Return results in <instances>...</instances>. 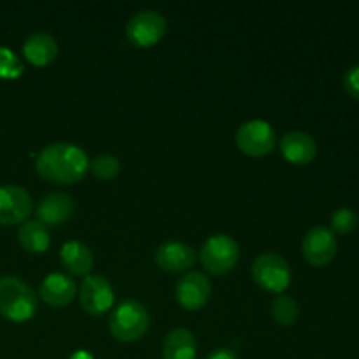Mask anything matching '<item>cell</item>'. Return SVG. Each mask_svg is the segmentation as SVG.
<instances>
[{
	"label": "cell",
	"mask_w": 359,
	"mask_h": 359,
	"mask_svg": "<svg viewBox=\"0 0 359 359\" xmlns=\"http://www.w3.org/2000/svg\"><path fill=\"white\" fill-rule=\"evenodd\" d=\"M37 172L44 179L58 184H72L90 168V160L83 147L72 142L48 144L35 160Z\"/></svg>",
	"instance_id": "1"
},
{
	"label": "cell",
	"mask_w": 359,
	"mask_h": 359,
	"mask_svg": "<svg viewBox=\"0 0 359 359\" xmlns=\"http://www.w3.org/2000/svg\"><path fill=\"white\" fill-rule=\"evenodd\" d=\"M37 311V294L16 276L0 277V314L11 321H27Z\"/></svg>",
	"instance_id": "2"
},
{
	"label": "cell",
	"mask_w": 359,
	"mask_h": 359,
	"mask_svg": "<svg viewBox=\"0 0 359 359\" xmlns=\"http://www.w3.org/2000/svg\"><path fill=\"white\" fill-rule=\"evenodd\" d=\"M149 321V312L140 302L125 300L112 311L109 318V330L121 342H132L147 332Z\"/></svg>",
	"instance_id": "3"
},
{
	"label": "cell",
	"mask_w": 359,
	"mask_h": 359,
	"mask_svg": "<svg viewBox=\"0 0 359 359\" xmlns=\"http://www.w3.org/2000/svg\"><path fill=\"white\" fill-rule=\"evenodd\" d=\"M241 256L237 241L231 235L216 233L203 242L200 259L210 273H224L235 266Z\"/></svg>",
	"instance_id": "4"
},
{
	"label": "cell",
	"mask_w": 359,
	"mask_h": 359,
	"mask_svg": "<svg viewBox=\"0 0 359 359\" xmlns=\"http://www.w3.org/2000/svg\"><path fill=\"white\" fill-rule=\"evenodd\" d=\"M252 277L266 291L283 293L291 284V266L277 252H263L252 262Z\"/></svg>",
	"instance_id": "5"
},
{
	"label": "cell",
	"mask_w": 359,
	"mask_h": 359,
	"mask_svg": "<svg viewBox=\"0 0 359 359\" xmlns=\"http://www.w3.org/2000/svg\"><path fill=\"white\" fill-rule=\"evenodd\" d=\"M237 146L249 156H265L272 153L277 144V135L273 126L265 119H248L242 123L235 133Z\"/></svg>",
	"instance_id": "6"
},
{
	"label": "cell",
	"mask_w": 359,
	"mask_h": 359,
	"mask_svg": "<svg viewBox=\"0 0 359 359\" xmlns=\"http://www.w3.org/2000/svg\"><path fill=\"white\" fill-rule=\"evenodd\" d=\"M167 32V20L160 11L142 9L126 23V35L137 46H153Z\"/></svg>",
	"instance_id": "7"
},
{
	"label": "cell",
	"mask_w": 359,
	"mask_h": 359,
	"mask_svg": "<svg viewBox=\"0 0 359 359\" xmlns=\"http://www.w3.org/2000/svg\"><path fill=\"white\" fill-rule=\"evenodd\" d=\"M79 302L83 309L90 314L100 316L112 307L114 290L107 277L100 273H91L84 277L79 287Z\"/></svg>",
	"instance_id": "8"
},
{
	"label": "cell",
	"mask_w": 359,
	"mask_h": 359,
	"mask_svg": "<svg viewBox=\"0 0 359 359\" xmlns=\"http://www.w3.org/2000/svg\"><path fill=\"white\" fill-rule=\"evenodd\" d=\"M302 251L305 259L314 266H325L335 258L337 238L328 226L316 224L305 233L302 241Z\"/></svg>",
	"instance_id": "9"
},
{
	"label": "cell",
	"mask_w": 359,
	"mask_h": 359,
	"mask_svg": "<svg viewBox=\"0 0 359 359\" xmlns=\"http://www.w3.org/2000/svg\"><path fill=\"white\" fill-rule=\"evenodd\" d=\"M30 193L16 184L0 186V224L25 223L32 212Z\"/></svg>",
	"instance_id": "10"
},
{
	"label": "cell",
	"mask_w": 359,
	"mask_h": 359,
	"mask_svg": "<svg viewBox=\"0 0 359 359\" xmlns=\"http://www.w3.org/2000/svg\"><path fill=\"white\" fill-rule=\"evenodd\" d=\"M210 280L202 272H188L175 284V298L188 311H198L210 297Z\"/></svg>",
	"instance_id": "11"
},
{
	"label": "cell",
	"mask_w": 359,
	"mask_h": 359,
	"mask_svg": "<svg viewBox=\"0 0 359 359\" xmlns=\"http://www.w3.org/2000/svg\"><path fill=\"white\" fill-rule=\"evenodd\" d=\"M39 294L46 304L53 305V307H63L76 298L77 284L67 273L53 272L44 277L41 287H39Z\"/></svg>",
	"instance_id": "12"
},
{
	"label": "cell",
	"mask_w": 359,
	"mask_h": 359,
	"mask_svg": "<svg viewBox=\"0 0 359 359\" xmlns=\"http://www.w3.org/2000/svg\"><path fill=\"white\" fill-rule=\"evenodd\" d=\"M195 249L179 241H167L158 245L154 259L167 272H184L195 263Z\"/></svg>",
	"instance_id": "13"
},
{
	"label": "cell",
	"mask_w": 359,
	"mask_h": 359,
	"mask_svg": "<svg viewBox=\"0 0 359 359\" xmlns=\"http://www.w3.org/2000/svg\"><path fill=\"white\" fill-rule=\"evenodd\" d=\"M279 146L280 153L291 163H309L318 154V144L314 137L302 130H291L284 133L279 140Z\"/></svg>",
	"instance_id": "14"
},
{
	"label": "cell",
	"mask_w": 359,
	"mask_h": 359,
	"mask_svg": "<svg viewBox=\"0 0 359 359\" xmlns=\"http://www.w3.org/2000/svg\"><path fill=\"white\" fill-rule=\"evenodd\" d=\"M37 219L46 226H56L69 219L74 212L72 196L63 191L48 193L37 205Z\"/></svg>",
	"instance_id": "15"
},
{
	"label": "cell",
	"mask_w": 359,
	"mask_h": 359,
	"mask_svg": "<svg viewBox=\"0 0 359 359\" xmlns=\"http://www.w3.org/2000/svg\"><path fill=\"white\" fill-rule=\"evenodd\" d=\"M23 55L34 65H48L58 55V42L48 32H34L23 42Z\"/></svg>",
	"instance_id": "16"
},
{
	"label": "cell",
	"mask_w": 359,
	"mask_h": 359,
	"mask_svg": "<svg viewBox=\"0 0 359 359\" xmlns=\"http://www.w3.org/2000/svg\"><path fill=\"white\" fill-rule=\"evenodd\" d=\"M60 258H62L63 266L74 276H86L93 269L95 263L90 248L79 241L65 242L60 251Z\"/></svg>",
	"instance_id": "17"
},
{
	"label": "cell",
	"mask_w": 359,
	"mask_h": 359,
	"mask_svg": "<svg viewBox=\"0 0 359 359\" xmlns=\"http://www.w3.org/2000/svg\"><path fill=\"white\" fill-rule=\"evenodd\" d=\"M196 339L188 328H174L163 340V359H195Z\"/></svg>",
	"instance_id": "18"
},
{
	"label": "cell",
	"mask_w": 359,
	"mask_h": 359,
	"mask_svg": "<svg viewBox=\"0 0 359 359\" xmlns=\"http://www.w3.org/2000/svg\"><path fill=\"white\" fill-rule=\"evenodd\" d=\"M18 238L20 244L30 252H44L48 251L51 244V235H49L48 226L39 219L25 221L18 228Z\"/></svg>",
	"instance_id": "19"
},
{
	"label": "cell",
	"mask_w": 359,
	"mask_h": 359,
	"mask_svg": "<svg viewBox=\"0 0 359 359\" xmlns=\"http://www.w3.org/2000/svg\"><path fill=\"white\" fill-rule=\"evenodd\" d=\"M298 314H300V307L298 302L290 294L279 293L272 302V316L279 325L291 326L297 323Z\"/></svg>",
	"instance_id": "20"
},
{
	"label": "cell",
	"mask_w": 359,
	"mask_h": 359,
	"mask_svg": "<svg viewBox=\"0 0 359 359\" xmlns=\"http://www.w3.org/2000/svg\"><path fill=\"white\" fill-rule=\"evenodd\" d=\"M90 168L97 177L112 179L121 168V163H119V158L112 153H100L93 158Z\"/></svg>",
	"instance_id": "21"
},
{
	"label": "cell",
	"mask_w": 359,
	"mask_h": 359,
	"mask_svg": "<svg viewBox=\"0 0 359 359\" xmlns=\"http://www.w3.org/2000/svg\"><path fill=\"white\" fill-rule=\"evenodd\" d=\"M358 223L359 216L356 210H353L351 207H340L332 214V228L330 230L346 235L356 230Z\"/></svg>",
	"instance_id": "22"
},
{
	"label": "cell",
	"mask_w": 359,
	"mask_h": 359,
	"mask_svg": "<svg viewBox=\"0 0 359 359\" xmlns=\"http://www.w3.org/2000/svg\"><path fill=\"white\" fill-rule=\"evenodd\" d=\"M25 70L23 62L20 60V56L9 48H4L0 46V77H6V79H13V77L21 76Z\"/></svg>",
	"instance_id": "23"
},
{
	"label": "cell",
	"mask_w": 359,
	"mask_h": 359,
	"mask_svg": "<svg viewBox=\"0 0 359 359\" xmlns=\"http://www.w3.org/2000/svg\"><path fill=\"white\" fill-rule=\"evenodd\" d=\"M342 83L347 93L353 98H356V100H359V63L349 67V69L346 70Z\"/></svg>",
	"instance_id": "24"
},
{
	"label": "cell",
	"mask_w": 359,
	"mask_h": 359,
	"mask_svg": "<svg viewBox=\"0 0 359 359\" xmlns=\"http://www.w3.org/2000/svg\"><path fill=\"white\" fill-rule=\"evenodd\" d=\"M207 359H238V358L237 354H235L231 349H228V347H217V349H214L212 353L207 356Z\"/></svg>",
	"instance_id": "25"
},
{
	"label": "cell",
	"mask_w": 359,
	"mask_h": 359,
	"mask_svg": "<svg viewBox=\"0 0 359 359\" xmlns=\"http://www.w3.org/2000/svg\"><path fill=\"white\" fill-rule=\"evenodd\" d=\"M70 359H95L88 351H76V353L70 356Z\"/></svg>",
	"instance_id": "26"
}]
</instances>
